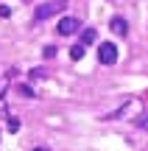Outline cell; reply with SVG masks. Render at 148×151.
<instances>
[{"mask_svg":"<svg viewBox=\"0 0 148 151\" xmlns=\"http://www.w3.org/2000/svg\"><path fill=\"white\" fill-rule=\"evenodd\" d=\"M140 109H143L140 98H129V101L123 104L120 109H115L112 115H106L104 120H123V118H132V120H134V115H140Z\"/></svg>","mask_w":148,"mask_h":151,"instance_id":"1","label":"cell"},{"mask_svg":"<svg viewBox=\"0 0 148 151\" xmlns=\"http://www.w3.org/2000/svg\"><path fill=\"white\" fill-rule=\"evenodd\" d=\"M61 9H67V0H48V3H39V6H36L34 17H36V20H48V17L59 14Z\"/></svg>","mask_w":148,"mask_h":151,"instance_id":"2","label":"cell"},{"mask_svg":"<svg viewBox=\"0 0 148 151\" xmlns=\"http://www.w3.org/2000/svg\"><path fill=\"white\" fill-rule=\"evenodd\" d=\"M0 126H3L6 132H11V134H17L20 132V120H17V115H11L9 104L0 98Z\"/></svg>","mask_w":148,"mask_h":151,"instance_id":"3","label":"cell"},{"mask_svg":"<svg viewBox=\"0 0 148 151\" xmlns=\"http://www.w3.org/2000/svg\"><path fill=\"white\" fill-rule=\"evenodd\" d=\"M98 62L101 65H115L117 62V48L112 42H101L98 45Z\"/></svg>","mask_w":148,"mask_h":151,"instance_id":"4","label":"cell"},{"mask_svg":"<svg viewBox=\"0 0 148 151\" xmlns=\"http://www.w3.org/2000/svg\"><path fill=\"white\" fill-rule=\"evenodd\" d=\"M78 28H81V20H78V17H61L56 34H59V37H70V34H76Z\"/></svg>","mask_w":148,"mask_h":151,"instance_id":"5","label":"cell"},{"mask_svg":"<svg viewBox=\"0 0 148 151\" xmlns=\"http://www.w3.org/2000/svg\"><path fill=\"white\" fill-rule=\"evenodd\" d=\"M11 78H14V67H0V98H6L11 87Z\"/></svg>","mask_w":148,"mask_h":151,"instance_id":"6","label":"cell"},{"mask_svg":"<svg viewBox=\"0 0 148 151\" xmlns=\"http://www.w3.org/2000/svg\"><path fill=\"white\" fill-rule=\"evenodd\" d=\"M109 25H112V31H115L117 37H126V34H129V22L123 20V17H112Z\"/></svg>","mask_w":148,"mask_h":151,"instance_id":"7","label":"cell"},{"mask_svg":"<svg viewBox=\"0 0 148 151\" xmlns=\"http://www.w3.org/2000/svg\"><path fill=\"white\" fill-rule=\"evenodd\" d=\"M78 31H81V45L98 42V31H95V28H78Z\"/></svg>","mask_w":148,"mask_h":151,"instance_id":"8","label":"cell"},{"mask_svg":"<svg viewBox=\"0 0 148 151\" xmlns=\"http://www.w3.org/2000/svg\"><path fill=\"white\" fill-rule=\"evenodd\" d=\"M84 50H87V45L76 42V45L70 48V59H73V62H81V59H84Z\"/></svg>","mask_w":148,"mask_h":151,"instance_id":"9","label":"cell"},{"mask_svg":"<svg viewBox=\"0 0 148 151\" xmlns=\"http://www.w3.org/2000/svg\"><path fill=\"white\" fill-rule=\"evenodd\" d=\"M45 76H48V70H42V67H34V70H31V81H42Z\"/></svg>","mask_w":148,"mask_h":151,"instance_id":"10","label":"cell"},{"mask_svg":"<svg viewBox=\"0 0 148 151\" xmlns=\"http://www.w3.org/2000/svg\"><path fill=\"white\" fill-rule=\"evenodd\" d=\"M134 123H137L140 129H145V132H148V112H143V115H137V120H134Z\"/></svg>","mask_w":148,"mask_h":151,"instance_id":"11","label":"cell"},{"mask_svg":"<svg viewBox=\"0 0 148 151\" xmlns=\"http://www.w3.org/2000/svg\"><path fill=\"white\" fill-rule=\"evenodd\" d=\"M20 95H25V98H36V92H34L28 84H20Z\"/></svg>","mask_w":148,"mask_h":151,"instance_id":"12","label":"cell"},{"mask_svg":"<svg viewBox=\"0 0 148 151\" xmlns=\"http://www.w3.org/2000/svg\"><path fill=\"white\" fill-rule=\"evenodd\" d=\"M42 56H45V59H53V56H56V48H53V45H48V48H42Z\"/></svg>","mask_w":148,"mask_h":151,"instance_id":"13","label":"cell"},{"mask_svg":"<svg viewBox=\"0 0 148 151\" xmlns=\"http://www.w3.org/2000/svg\"><path fill=\"white\" fill-rule=\"evenodd\" d=\"M0 17H11V9H9V6H0Z\"/></svg>","mask_w":148,"mask_h":151,"instance_id":"14","label":"cell"},{"mask_svg":"<svg viewBox=\"0 0 148 151\" xmlns=\"http://www.w3.org/2000/svg\"><path fill=\"white\" fill-rule=\"evenodd\" d=\"M22 3H31V0H22Z\"/></svg>","mask_w":148,"mask_h":151,"instance_id":"15","label":"cell"}]
</instances>
